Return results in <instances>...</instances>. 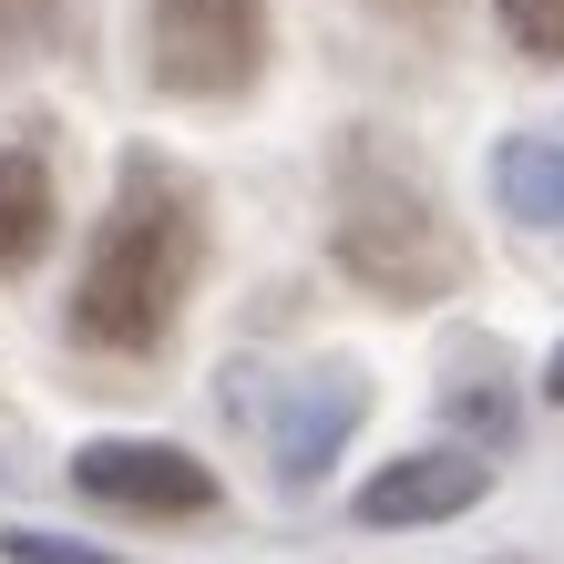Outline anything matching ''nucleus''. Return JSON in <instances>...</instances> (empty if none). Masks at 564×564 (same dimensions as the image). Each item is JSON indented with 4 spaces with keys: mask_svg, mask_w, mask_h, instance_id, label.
Here are the masks:
<instances>
[{
    "mask_svg": "<svg viewBox=\"0 0 564 564\" xmlns=\"http://www.w3.org/2000/svg\"><path fill=\"white\" fill-rule=\"evenodd\" d=\"M492 185H503L513 216L554 226L564 216V144H503V154H492Z\"/></svg>",
    "mask_w": 564,
    "mask_h": 564,
    "instance_id": "nucleus-8",
    "label": "nucleus"
},
{
    "mask_svg": "<svg viewBox=\"0 0 564 564\" xmlns=\"http://www.w3.org/2000/svg\"><path fill=\"white\" fill-rule=\"evenodd\" d=\"M73 482L93 503H113V513H206L216 503V473L185 462L175 442H93L73 462Z\"/></svg>",
    "mask_w": 564,
    "mask_h": 564,
    "instance_id": "nucleus-4",
    "label": "nucleus"
},
{
    "mask_svg": "<svg viewBox=\"0 0 564 564\" xmlns=\"http://www.w3.org/2000/svg\"><path fill=\"white\" fill-rule=\"evenodd\" d=\"M268 62L257 0H154V83L164 93H247Z\"/></svg>",
    "mask_w": 564,
    "mask_h": 564,
    "instance_id": "nucleus-3",
    "label": "nucleus"
},
{
    "mask_svg": "<svg viewBox=\"0 0 564 564\" xmlns=\"http://www.w3.org/2000/svg\"><path fill=\"white\" fill-rule=\"evenodd\" d=\"M42 31H52V0H0V62H11V52H31Z\"/></svg>",
    "mask_w": 564,
    "mask_h": 564,
    "instance_id": "nucleus-11",
    "label": "nucleus"
},
{
    "mask_svg": "<svg viewBox=\"0 0 564 564\" xmlns=\"http://www.w3.org/2000/svg\"><path fill=\"white\" fill-rule=\"evenodd\" d=\"M195 278V206L164 164H123V195L93 237V268L73 288V339L93 349H154L175 328V297Z\"/></svg>",
    "mask_w": 564,
    "mask_h": 564,
    "instance_id": "nucleus-1",
    "label": "nucleus"
},
{
    "mask_svg": "<svg viewBox=\"0 0 564 564\" xmlns=\"http://www.w3.org/2000/svg\"><path fill=\"white\" fill-rule=\"evenodd\" d=\"M339 268L359 288H380V297H431V288L462 278V247L442 237V216H431L411 185L359 175L349 206H339Z\"/></svg>",
    "mask_w": 564,
    "mask_h": 564,
    "instance_id": "nucleus-2",
    "label": "nucleus"
},
{
    "mask_svg": "<svg viewBox=\"0 0 564 564\" xmlns=\"http://www.w3.org/2000/svg\"><path fill=\"white\" fill-rule=\"evenodd\" d=\"M544 390H554V401H564V349H554V370H544Z\"/></svg>",
    "mask_w": 564,
    "mask_h": 564,
    "instance_id": "nucleus-12",
    "label": "nucleus"
},
{
    "mask_svg": "<svg viewBox=\"0 0 564 564\" xmlns=\"http://www.w3.org/2000/svg\"><path fill=\"white\" fill-rule=\"evenodd\" d=\"M503 31L523 52H544V62H564V0H503Z\"/></svg>",
    "mask_w": 564,
    "mask_h": 564,
    "instance_id": "nucleus-9",
    "label": "nucleus"
},
{
    "mask_svg": "<svg viewBox=\"0 0 564 564\" xmlns=\"http://www.w3.org/2000/svg\"><path fill=\"white\" fill-rule=\"evenodd\" d=\"M11 564H113L104 544H73V534H0Z\"/></svg>",
    "mask_w": 564,
    "mask_h": 564,
    "instance_id": "nucleus-10",
    "label": "nucleus"
},
{
    "mask_svg": "<svg viewBox=\"0 0 564 564\" xmlns=\"http://www.w3.org/2000/svg\"><path fill=\"white\" fill-rule=\"evenodd\" d=\"M359 411H370V390L339 380V370L288 390V411H278V473H288V492H318L328 482V462H339V442H349Z\"/></svg>",
    "mask_w": 564,
    "mask_h": 564,
    "instance_id": "nucleus-6",
    "label": "nucleus"
},
{
    "mask_svg": "<svg viewBox=\"0 0 564 564\" xmlns=\"http://www.w3.org/2000/svg\"><path fill=\"white\" fill-rule=\"evenodd\" d=\"M482 462L473 452H411L390 473L359 482V523H442V513H473L482 503Z\"/></svg>",
    "mask_w": 564,
    "mask_h": 564,
    "instance_id": "nucleus-5",
    "label": "nucleus"
},
{
    "mask_svg": "<svg viewBox=\"0 0 564 564\" xmlns=\"http://www.w3.org/2000/svg\"><path fill=\"white\" fill-rule=\"evenodd\" d=\"M52 247V164L0 144V278H21Z\"/></svg>",
    "mask_w": 564,
    "mask_h": 564,
    "instance_id": "nucleus-7",
    "label": "nucleus"
}]
</instances>
